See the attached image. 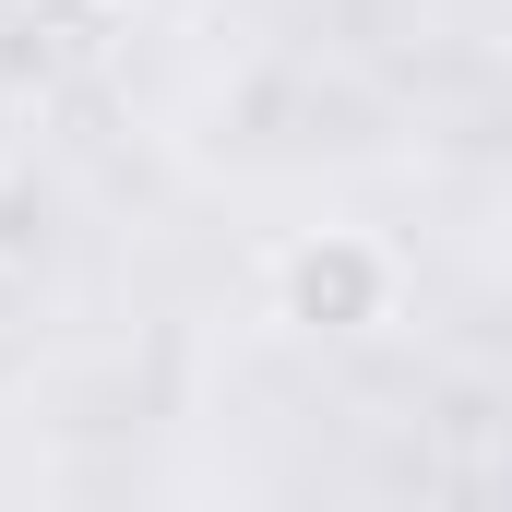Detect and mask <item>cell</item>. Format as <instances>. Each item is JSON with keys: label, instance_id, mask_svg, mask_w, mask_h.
Returning a JSON list of instances; mask_svg holds the SVG:
<instances>
[{"label": "cell", "instance_id": "1", "mask_svg": "<svg viewBox=\"0 0 512 512\" xmlns=\"http://www.w3.org/2000/svg\"><path fill=\"white\" fill-rule=\"evenodd\" d=\"M393 251L382 239H358V227H322V239H298V251H274V310L298 322V334H370L393 310Z\"/></svg>", "mask_w": 512, "mask_h": 512}]
</instances>
